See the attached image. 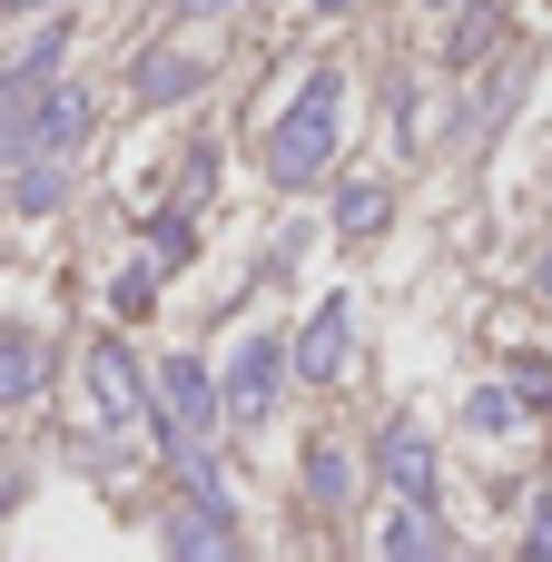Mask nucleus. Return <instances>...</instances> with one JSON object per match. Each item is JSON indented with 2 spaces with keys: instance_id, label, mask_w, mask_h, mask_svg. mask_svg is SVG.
<instances>
[{
  "instance_id": "11",
  "label": "nucleus",
  "mask_w": 552,
  "mask_h": 562,
  "mask_svg": "<svg viewBox=\"0 0 552 562\" xmlns=\"http://www.w3.org/2000/svg\"><path fill=\"white\" fill-rule=\"evenodd\" d=\"M40 375H49V356H40L30 336H0V405H30Z\"/></svg>"
},
{
  "instance_id": "5",
  "label": "nucleus",
  "mask_w": 552,
  "mask_h": 562,
  "mask_svg": "<svg viewBox=\"0 0 552 562\" xmlns=\"http://www.w3.org/2000/svg\"><path fill=\"white\" fill-rule=\"evenodd\" d=\"M346 336H356V306H346V296H326V306H316V326L296 336V356H286V366H296V375H336V366H346Z\"/></svg>"
},
{
  "instance_id": "14",
  "label": "nucleus",
  "mask_w": 552,
  "mask_h": 562,
  "mask_svg": "<svg viewBox=\"0 0 552 562\" xmlns=\"http://www.w3.org/2000/svg\"><path fill=\"white\" fill-rule=\"evenodd\" d=\"M464 425H484V435H514V425H523V395H504V385H474V395H464Z\"/></svg>"
},
{
  "instance_id": "15",
  "label": "nucleus",
  "mask_w": 552,
  "mask_h": 562,
  "mask_svg": "<svg viewBox=\"0 0 552 562\" xmlns=\"http://www.w3.org/2000/svg\"><path fill=\"white\" fill-rule=\"evenodd\" d=\"M148 296H158V267H128V277H119V296H109V306H119V316H148Z\"/></svg>"
},
{
  "instance_id": "3",
  "label": "nucleus",
  "mask_w": 552,
  "mask_h": 562,
  "mask_svg": "<svg viewBox=\"0 0 552 562\" xmlns=\"http://www.w3.org/2000/svg\"><path fill=\"white\" fill-rule=\"evenodd\" d=\"M89 395H99V415H109V425H138V415H148V375H138V356H128L119 336H99V346H89Z\"/></svg>"
},
{
  "instance_id": "4",
  "label": "nucleus",
  "mask_w": 552,
  "mask_h": 562,
  "mask_svg": "<svg viewBox=\"0 0 552 562\" xmlns=\"http://www.w3.org/2000/svg\"><path fill=\"white\" fill-rule=\"evenodd\" d=\"M277 356H286V346H267V336L237 346V366H227V385H217V395H227V425H257V415L277 405Z\"/></svg>"
},
{
  "instance_id": "16",
  "label": "nucleus",
  "mask_w": 552,
  "mask_h": 562,
  "mask_svg": "<svg viewBox=\"0 0 552 562\" xmlns=\"http://www.w3.org/2000/svg\"><path fill=\"white\" fill-rule=\"evenodd\" d=\"M514 395H523V405H552V375H543V366H533V356L514 366Z\"/></svg>"
},
{
  "instance_id": "21",
  "label": "nucleus",
  "mask_w": 552,
  "mask_h": 562,
  "mask_svg": "<svg viewBox=\"0 0 552 562\" xmlns=\"http://www.w3.org/2000/svg\"><path fill=\"white\" fill-rule=\"evenodd\" d=\"M198 10H207V0H198Z\"/></svg>"
},
{
  "instance_id": "13",
  "label": "nucleus",
  "mask_w": 552,
  "mask_h": 562,
  "mask_svg": "<svg viewBox=\"0 0 552 562\" xmlns=\"http://www.w3.org/2000/svg\"><path fill=\"white\" fill-rule=\"evenodd\" d=\"M336 227H346V237H375V227H385V188H375V178H346V188H336Z\"/></svg>"
},
{
  "instance_id": "6",
  "label": "nucleus",
  "mask_w": 552,
  "mask_h": 562,
  "mask_svg": "<svg viewBox=\"0 0 552 562\" xmlns=\"http://www.w3.org/2000/svg\"><path fill=\"white\" fill-rule=\"evenodd\" d=\"M168 553H237V524H227V504H217L207 484L178 504V524H168Z\"/></svg>"
},
{
  "instance_id": "18",
  "label": "nucleus",
  "mask_w": 552,
  "mask_h": 562,
  "mask_svg": "<svg viewBox=\"0 0 552 562\" xmlns=\"http://www.w3.org/2000/svg\"><path fill=\"white\" fill-rule=\"evenodd\" d=\"M0 10H40V0H0Z\"/></svg>"
},
{
  "instance_id": "2",
  "label": "nucleus",
  "mask_w": 552,
  "mask_h": 562,
  "mask_svg": "<svg viewBox=\"0 0 552 562\" xmlns=\"http://www.w3.org/2000/svg\"><path fill=\"white\" fill-rule=\"evenodd\" d=\"M217 425H227V395L207 385V366L198 356H158V435H168V454L217 445Z\"/></svg>"
},
{
  "instance_id": "1",
  "label": "nucleus",
  "mask_w": 552,
  "mask_h": 562,
  "mask_svg": "<svg viewBox=\"0 0 552 562\" xmlns=\"http://www.w3.org/2000/svg\"><path fill=\"white\" fill-rule=\"evenodd\" d=\"M336 119H346V79H336V69H316V79L286 99L277 138H267V178H277V188H306V178L336 158Z\"/></svg>"
},
{
  "instance_id": "10",
  "label": "nucleus",
  "mask_w": 552,
  "mask_h": 562,
  "mask_svg": "<svg viewBox=\"0 0 552 562\" xmlns=\"http://www.w3.org/2000/svg\"><path fill=\"white\" fill-rule=\"evenodd\" d=\"M198 79H207V69H198L188 49H148V59H138V99H188Z\"/></svg>"
},
{
  "instance_id": "9",
  "label": "nucleus",
  "mask_w": 552,
  "mask_h": 562,
  "mask_svg": "<svg viewBox=\"0 0 552 562\" xmlns=\"http://www.w3.org/2000/svg\"><path fill=\"white\" fill-rule=\"evenodd\" d=\"M494 49H504V10H494V0H474V10L454 20L444 59H454V69H474V59H494Z\"/></svg>"
},
{
  "instance_id": "17",
  "label": "nucleus",
  "mask_w": 552,
  "mask_h": 562,
  "mask_svg": "<svg viewBox=\"0 0 552 562\" xmlns=\"http://www.w3.org/2000/svg\"><path fill=\"white\" fill-rule=\"evenodd\" d=\"M533 286H543V296H552V247H543V267H533Z\"/></svg>"
},
{
  "instance_id": "7",
  "label": "nucleus",
  "mask_w": 552,
  "mask_h": 562,
  "mask_svg": "<svg viewBox=\"0 0 552 562\" xmlns=\"http://www.w3.org/2000/svg\"><path fill=\"white\" fill-rule=\"evenodd\" d=\"M375 464H385V484H405V494H425V504H435V454H425V435H415V425H385V435H375Z\"/></svg>"
},
{
  "instance_id": "8",
  "label": "nucleus",
  "mask_w": 552,
  "mask_h": 562,
  "mask_svg": "<svg viewBox=\"0 0 552 562\" xmlns=\"http://www.w3.org/2000/svg\"><path fill=\"white\" fill-rule=\"evenodd\" d=\"M306 494H316L326 514H346V504H356V454H346V445H306Z\"/></svg>"
},
{
  "instance_id": "12",
  "label": "nucleus",
  "mask_w": 552,
  "mask_h": 562,
  "mask_svg": "<svg viewBox=\"0 0 552 562\" xmlns=\"http://www.w3.org/2000/svg\"><path fill=\"white\" fill-rule=\"evenodd\" d=\"M375 543H385V553H444V533L425 524V494H405V504L385 514V533H375Z\"/></svg>"
},
{
  "instance_id": "19",
  "label": "nucleus",
  "mask_w": 552,
  "mask_h": 562,
  "mask_svg": "<svg viewBox=\"0 0 552 562\" xmlns=\"http://www.w3.org/2000/svg\"><path fill=\"white\" fill-rule=\"evenodd\" d=\"M316 10H356V0H316Z\"/></svg>"
},
{
  "instance_id": "20",
  "label": "nucleus",
  "mask_w": 552,
  "mask_h": 562,
  "mask_svg": "<svg viewBox=\"0 0 552 562\" xmlns=\"http://www.w3.org/2000/svg\"><path fill=\"white\" fill-rule=\"evenodd\" d=\"M435 10H464V0H435Z\"/></svg>"
}]
</instances>
